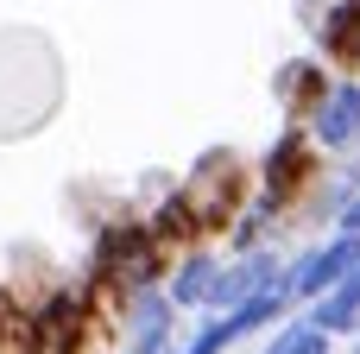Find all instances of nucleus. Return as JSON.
I'll use <instances>...</instances> for the list:
<instances>
[{"label": "nucleus", "instance_id": "nucleus-1", "mask_svg": "<svg viewBox=\"0 0 360 354\" xmlns=\"http://www.w3.org/2000/svg\"><path fill=\"white\" fill-rule=\"evenodd\" d=\"M171 272V253L146 234V222L133 215H114L95 247H89V285L108 291V298H133V291H158Z\"/></svg>", "mask_w": 360, "mask_h": 354}, {"label": "nucleus", "instance_id": "nucleus-2", "mask_svg": "<svg viewBox=\"0 0 360 354\" xmlns=\"http://www.w3.org/2000/svg\"><path fill=\"white\" fill-rule=\"evenodd\" d=\"M184 190V203L196 209V222H202V234H221L240 209H247V184H240V158L228 152V146H209L196 165H190V177L177 184Z\"/></svg>", "mask_w": 360, "mask_h": 354}, {"label": "nucleus", "instance_id": "nucleus-3", "mask_svg": "<svg viewBox=\"0 0 360 354\" xmlns=\"http://www.w3.org/2000/svg\"><path fill=\"white\" fill-rule=\"evenodd\" d=\"M316 165H323V152L310 146V133L304 127H285L266 146V158H259V203L285 215L304 190H316Z\"/></svg>", "mask_w": 360, "mask_h": 354}, {"label": "nucleus", "instance_id": "nucleus-4", "mask_svg": "<svg viewBox=\"0 0 360 354\" xmlns=\"http://www.w3.org/2000/svg\"><path fill=\"white\" fill-rule=\"evenodd\" d=\"M285 285V253H272V247H259V253H234V260H221V272H215V291H209V317H228V310H240L247 298H266V291H278Z\"/></svg>", "mask_w": 360, "mask_h": 354}, {"label": "nucleus", "instance_id": "nucleus-5", "mask_svg": "<svg viewBox=\"0 0 360 354\" xmlns=\"http://www.w3.org/2000/svg\"><path fill=\"white\" fill-rule=\"evenodd\" d=\"M354 266H360V234H342V228H335V241H323V247H310L304 260L285 266V291H291V304H316V298H323L329 285H342Z\"/></svg>", "mask_w": 360, "mask_h": 354}, {"label": "nucleus", "instance_id": "nucleus-6", "mask_svg": "<svg viewBox=\"0 0 360 354\" xmlns=\"http://www.w3.org/2000/svg\"><path fill=\"white\" fill-rule=\"evenodd\" d=\"M304 133H310L316 152H354V146H360V82H354V76H335V82L316 95Z\"/></svg>", "mask_w": 360, "mask_h": 354}, {"label": "nucleus", "instance_id": "nucleus-7", "mask_svg": "<svg viewBox=\"0 0 360 354\" xmlns=\"http://www.w3.org/2000/svg\"><path fill=\"white\" fill-rule=\"evenodd\" d=\"M120 304V329H127V348H158L171 354V323H177V304L165 291H133V298H114Z\"/></svg>", "mask_w": 360, "mask_h": 354}, {"label": "nucleus", "instance_id": "nucleus-8", "mask_svg": "<svg viewBox=\"0 0 360 354\" xmlns=\"http://www.w3.org/2000/svg\"><path fill=\"white\" fill-rule=\"evenodd\" d=\"M215 272H221V260H215L209 247H190L184 260H171V272H165V285H158V291H165L177 310H196V304H209Z\"/></svg>", "mask_w": 360, "mask_h": 354}, {"label": "nucleus", "instance_id": "nucleus-9", "mask_svg": "<svg viewBox=\"0 0 360 354\" xmlns=\"http://www.w3.org/2000/svg\"><path fill=\"white\" fill-rule=\"evenodd\" d=\"M316 57L360 70V0H329V13L316 19Z\"/></svg>", "mask_w": 360, "mask_h": 354}, {"label": "nucleus", "instance_id": "nucleus-10", "mask_svg": "<svg viewBox=\"0 0 360 354\" xmlns=\"http://www.w3.org/2000/svg\"><path fill=\"white\" fill-rule=\"evenodd\" d=\"M146 234L177 260V253H190V247H202L209 234H202V222H196V209L184 203V190H165V203L152 209V222H146Z\"/></svg>", "mask_w": 360, "mask_h": 354}, {"label": "nucleus", "instance_id": "nucleus-11", "mask_svg": "<svg viewBox=\"0 0 360 354\" xmlns=\"http://www.w3.org/2000/svg\"><path fill=\"white\" fill-rule=\"evenodd\" d=\"M323 89H329V63H323V57H285L278 76H272V95H278L285 108H297V114H310Z\"/></svg>", "mask_w": 360, "mask_h": 354}, {"label": "nucleus", "instance_id": "nucleus-12", "mask_svg": "<svg viewBox=\"0 0 360 354\" xmlns=\"http://www.w3.org/2000/svg\"><path fill=\"white\" fill-rule=\"evenodd\" d=\"M304 323H316L323 336H348V329H360V266L342 279V285H329V291L310 304Z\"/></svg>", "mask_w": 360, "mask_h": 354}, {"label": "nucleus", "instance_id": "nucleus-13", "mask_svg": "<svg viewBox=\"0 0 360 354\" xmlns=\"http://www.w3.org/2000/svg\"><path fill=\"white\" fill-rule=\"evenodd\" d=\"M291 310V291L278 285V291H266V298H247L240 310H228L221 323H228V342H240V336H253V329H266V323H278Z\"/></svg>", "mask_w": 360, "mask_h": 354}, {"label": "nucleus", "instance_id": "nucleus-14", "mask_svg": "<svg viewBox=\"0 0 360 354\" xmlns=\"http://www.w3.org/2000/svg\"><path fill=\"white\" fill-rule=\"evenodd\" d=\"M259 354H329V336L316 323H285V329H272V342Z\"/></svg>", "mask_w": 360, "mask_h": 354}, {"label": "nucleus", "instance_id": "nucleus-15", "mask_svg": "<svg viewBox=\"0 0 360 354\" xmlns=\"http://www.w3.org/2000/svg\"><path fill=\"white\" fill-rule=\"evenodd\" d=\"M228 348H234V342H228V323H221V317H209L184 348H171V354H228Z\"/></svg>", "mask_w": 360, "mask_h": 354}, {"label": "nucleus", "instance_id": "nucleus-16", "mask_svg": "<svg viewBox=\"0 0 360 354\" xmlns=\"http://www.w3.org/2000/svg\"><path fill=\"white\" fill-rule=\"evenodd\" d=\"M335 228H342V234H360V190L348 196V209H342V222H335Z\"/></svg>", "mask_w": 360, "mask_h": 354}, {"label": "nucleus", "instance_id": "nucleus-17", "mask_svg": "<svg viewBox=\"0 0 360 354\" xmlns=\"http://www.w3.org/2000/svg\"><path fill=\"white\" fill-rule=\"evenodd\" d=\"M354 354H360V342H354Z\"/></svg>", "mask_w": 360, "mask_h": 354}]
</instances>
